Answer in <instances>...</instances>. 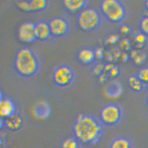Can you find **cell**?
Listing matches in <instances>:
<instances>
[{
  "instance_id": "cell-24",
  "label": "cell",
  "mask_w": 148,
  "mask_h": 148,
  "mask_svg": "<svg viewBox=\"0 0 148 148\" xmlns=\"http://www.w3.org/2000/svg\"><path fill=\"white\" fill-rule=\"evenodd\" d=\"M117 39H118V37L116 35H112L108 38V41L110 44H113L116 42Z\"/></svg>"
},
{
  "instance_id": "cell-20",
  "label": "cell",
  "mask_w": 148,
  "mask_h": 148,
  "mask_svg": "<svg viewBox=\"0 0 148 148\" xmlns=\"http://www.w3.org/2000/svg\"><path fill=\"white\" fill-rule=\"evenodd\" d=\"M139 27L141 33L148 35V17L144 16L141 19Z\"/></svg>"
},
{
  "instance_id": "cell-16",
  "label": "cell",
  "mask_w": 148,
  "mask_h": 148,
  "mask_svg": "<svg viewBox=\"0 0 148 148\" xmlns=\"http://www.w3.org/2000/svg\"><path fill=\"white\" fill-rule=\"evenodd\" d=\"M29 11H39L46 8L47 2L45 0H33L28 2Z\"/></svg>"
},
{
  "instance_id": "cell-22",
  "label": "cell",
  "mask_w": 148,
  "mask_h": 148,
  "mask_svg": "<svg viewBox=\"0 0 148 148\" xmlns=\"http://www.w3.org/2000/svg\"><path fill=\"white\" fill-rule=\"evenodd\" d=\"M17 5L19 8L25 11H29V3L26 1H20L17 3Z\"/></svg>"
},
{
  "instance_id": "cell-15",
  "label": "cell",
  "mask_w": 148,
  "mask_h": 148,
  "mask_svg": "<svg viewBox=\"0 0 148 148\" xmlns=\"http://www.w3.org/2000/svg\"><path fill=\"white\" fill-rule=\"evenodd\" d=\"M128 84L132 90L136 92L140 91L143 88V83L137 76L132 75L129 77L128 79Z\"/></svg>"
},
{
  "instance_id": "cell-3",
  "label": "cell",
  "mask_w": 148,
  "mask_h": 148,
  "mask_svg": "<svg viewBox=\"0 0 148 148\" xmlns=\"http://www.w3.org/2000/svg\"><path fill=\"white\" fill-rule=\"evenodd\" d=\"M101 8L105 16L111 22H119L125 16V11L124 7L118 1H104L101 4Z\"/></svg>"
},
{
  "instance_id": "cell-7",
  "label": "cell",
  "mask_w": 148,
  "mask_h": 148,
  "mask_svg": "<svg viewBox=\"0 0 148 148\" xmlns=\"http://www.w3.org/2000/svg\"><path fill=\"white\" fill-rule=\"evenodd\" d=\"M18 35L19 39L24 42H31L36 38L35 25L32 23L26 22L19 26Z\"/></svg>"
},
{
  "instance_id": "cell-10",
  "label": "cell",
  "mask_w": 148,
  "mask_h": 148,
  "mask_svg": "<svg viewBox=\"0 0 148 148\" xmlns=\"http://www.w3.org/2000/svg\"><path fill=\"white\" fill-rule=\"evenodd\" d=\"M14 103L9 99H1L0 102V115L1 117L5 119L15 113Z\"/></svg>"
},
{
  "instance_id": "cell-8",
  "label": "cell",
  "mask_w": 148,
  "mask_h": 148,
  "mask_svg": "<svg viewBox=\"0 0 148 148\" xmlns=\"http://www.w3.org/2000/svg\"><path fill=\"white\" fill-rule=\"evenodd\" d=\"M49 25L51 34L55 36L62 35L68 29L66 21L60 17H56L51 19Z\"/></svg>"
},
{
  "instance_id": "cell-26",
  "label": "cell",
  "mask_w": 148,
  "mask_h": 148,
  "mask_svg": "<svg viewBox=\"0 0 148 148\" xmlns=\"http://www.w3.org/2000/svg\"><path fill=\"white\" fill-rule=\"evenodd\" d=\"M103 68V66H101V64H99V65H97L95 67V68L94 69V73L95 74H99V72H101V70H102Z\"/></svg>"
},
{
  "instance_id": "cell-27",
  "label": "cell",
  "mask_w": 148,
  "mask_h": 148,
  "mask_svg": "<svg viewBox=\"0 0 148 148\" xmlns=\"http://www.w3.org/2000/svg\"><path fill=\"white\" fill-rule=\"evenodd\" d=\"M95 55L97 58H101L103 56V51L101 48H98L96 50V52L95 53Z\"/></svg>"
},
{
  "instance_id": "cell-12",
  "label": "cell",
  "mask_w": 148,
  "mask_h": 148,
  "mask_svg": "<svg viewBox=\"0 0 148 148\" xmlns=\"http://www.w3.org/2000/svg\"><path fill=\"white\" fill-rule=\"evenodd\" d=\"M95 57V53L89 49L81 50L78 54V58L81 62L85 64L90 63L94 60Z\"/></svg>"
},
{
  "instance_id": "cell-19",
  "label": "cell",
  "mask_w": 148,
  "mask_h": 148,
  "mask_svg": "<svg viewBox=\"0 0 148 148\" xmlns=\"http://www.w3.org/2000/svg\"><path fill=\"white\" fill-rule=\"evenodd\" d=\"M137 77L143 83H148V67H145L139 70Z\"/></svg>"
},
{
  "instance_id": "cell-17",
  "label": "cell",
  "mask_w": 148,
  "mask_h": 148,
  "mask_svg": "<svg viewBox=\"0 0 148 148\" xmlns=\"http://www.w3.org/2000/svg\"><path fill=\"white\" fill-rule=\"evenodd\" d=\"M61 148H79V142L75 138H66L62 143Z\"/></svg>"
},
{
  "instance_id": "cell-29",
  "label": "cell",
  "mask_w": 148,
  "mask_h": 148,
  "mask_svg": "<svg viewBox=\"0 0 148 148\" xmlns=\"http://www.w3.org/2000/svg\"><path fill=\"white\" fill-rule=\"evenodd\" d=\"M147 88H148V83H147Z\"/></svg>"
},
{
  "instance_id": "cell-18",
  "label": "cell",
  "mask_w": 148,
  "mask_h": 148,
  "mask_svg": "<svg viewBox=\"0 0 148 148\" xmlns=\"http://www.w3.org/2000/svg\"><path fill=\"white\" fill-rule=\"evenodd\" d=\"M147 35L141 32L138 33L135 36L134 41L135 44H136L137 47H143L147 41Z\"/></svg>"
},
{
  "instance_id": "cell-23",
  "label": "cell",
  "mask_w": 148,
  "mask_h": 148,
  "mask_svg": "<svg viewBox=\"0 0 148 148\" xmlns=\"http://www.w3.org/2000/svg\"><path fill=\"white\" fill-rule=\"evenodd\" d=\"M118 74V69L116 67L114 66L112 68V69H111L110 70V75L112 77H116Z\"/></svg>"
},
{
  "instance_id": "cell-21",
  "label": "cell",
  "mask_w": 148,
  "mask_h": 148,
  "mask_svg": "<svg viewBox=\"0 0 148 148\" xmlns=\"http://www.w3.org/2000/svg\"><path fill=\"white\" fill-rule=\"evenodd\" d=\"M145 59V54L144 53H138L137 55L133 59L134 62L138 64H141L143 63Z\"/></svg>"
},
{
  "instance_id": "cell-11",
  "label": "cell",
  "mask_w": 148,
  "mask_h": 148,
  "mask_svg": "<svg viewBox=\"0 0 148 148\" xmlns=\"http://www.w3.org/2000/svg\"><path fill=\"white\" fill-rule=\"evenodd\" d=\"M36 38L40 39L47 38L51 34L49 25L44 22H40L35 25Z\"/></svg>"
},
{
  "instance_id": "cell-5",
  "label": "cell",
  "mask_w": 148,
  "mask_h": 148,
  "mask_svg": "<svg viewBox=\"0 0 148 148\" xmlns=\"http://www.w3.org/2000/svg\"><path fill=\"white\" fill-rule=\"evenodd\" d=\"M121 112L117 105H106L102 108L100 112V119L103 123L107 126H113L121 120Z\"/></svg>"
},
{
  "instance_id": "cell-1",
  "label": "cell",
  "mask_w": 148,
  "mask_h": 148,
  "mask_svg": "<svg viewBox=\"0 0 148 148\" xmlns=\"http://www.w3.org/2000/svg\"><path fill=\"white\" fill-rule=\"evenodd\" d=\"M75 138L84 144L95 143L99 140L102 132L100 123L89 115L79 114L73 126Z\"/></svg>"
},
{
  "instance_id": "cell-14",
  "label": "cell",
  "mask_w": 148,
  "mask_h": 148,
  "mask_svg": "<svg viewBox=\"0 0 148 148\" xmlns=\"http://www.w3.org/2000/svg\"><path fill=\"white\" fill-rule=\"evenodd\" d=\"M110 148H132L129 140L123 137L116 138L110 143Z\"/></svg>"
},
{
  "instance_id": "cell-13",
  "label": "cell",
  "mask_w": 148,
  "mask_h": 148,
  "mask_svg": "<svg viewBox=\"0 0 148 148\" xmlns=\"http://www.w3.org/2000/svg\"><path fill=\"white\" fill-rule=\"evenodd\" d=\"M85 2L82 0H66L63 1V4L69 11L77 12L82 8Z\"/></svg>"
},
{
  "instance_id": "cell-25",
  "label": "cell",
  "mask_w": 148,
  "mask_h": 148,
  "mask_svg": "<svg viewBox=\"0 0 148 148\" xmlns=\"http://www.w3.org/2000/svg\"><path fill=\"white\" fill-rule=\"evenodd\" d=\"M121 32L123 34H127L130 31L129 27L127 25H123L121 27Z\"/></svg>"
},
{
  "instance_id": "cell-28",
  "label": "cell",
  "mask_w": 148,
  "mask_h": 148,
  "mask_svg": "<svg viewBox=\"0 0 148 148\" xmlns=\"http://www.w3.org/2000/svg\"><path fill=\"white\" fill-rule=\"evenodd\" d=\"M147 104L148 106V97H147Z\"/></svg>"
},
{
  "instance_id": "cell-9",
  "label": "cell",
  "mask_w": 148,
  "mask_h": 148,
  "mask_svg": "<svg viewBox=\"0 0 148 148\" xmlns=\"http://www.w3.org/2000/svg\"><path fill=\"white\" fill-rule=\"evenodd\" d=\"M23 121L19 116L14 114L4 119V126L12 132H16L22 128Z\"/></svg>"
},
{
  "instance_id": "cell-2",
  "label": "cell",
  "mask_w": 148,
  "mask_h": 148,
  "mask_svg": "<svg viewBox=\"0 0 148 148\" xmlns=\"http://www.w3.org/2000/svg\"><path fill=\"white\" fill-rule=\"evenodd\" d=\"M17 71L24 76H30L37 69V62L32 51L28 48H22L18 51L15 58Z\"/></svg>"
},
{
  "instance_id": "cell-6",
  "label": "cell",
  "mask_w": 148,
  "mask_h": 148,
  "mask_svg": "<svg viewBox=\"0 0 148 148\" xmlns=\"http://www.w3.org/2000/svg\"><path fill=\"white\" fill-rule=\"evenodd\" d=\"M55 83L59 86H66L70 83L72 79L71 69L66 66H61L56 69L53 75Z\"/></svg>"
},
{
  "instance_id": "cell-4",
  "label": "cell",
  "mask_w": 148,
  "mask_h": 148,
  "mask_svg": "<svg viewBox=\"0 0 148 148\" xmlns=\"http://www.w3.org/2000/svg\"><path fill=\"white\" fill-rule=\"evenodd\" d=\"M77 22L79 27L83 30H92L99 24V16L93 8H85L80 12Z\"/></svg>"
}]
</instances>
